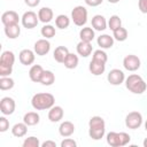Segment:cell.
Here are the masks:
<instances>
[{
	"mask_svg": "<svg viewBox=\"0 0 147 147\" xmlns=\"http://www.w3.org/2000/svg\"><path fill=\"white\" fill-rule=\"evenodd\" d=\"M15 108H16V103H15V100L13 98L3 96L1 99V101H0V111L2 113V115L8 116V115L14 114Z\"/></svg>",
	"mask_w": 147,
	"mask_h": 147,
	"instance_id": "cell-9",
	"label": "cell"
},
{
	"mask_svg": "<svg viewBox=\"0 0 147 147\" xmlns=\"http://www.w3.org/2000/svg\"><path fill=\"white\" fill-rule=\"evenodd\" d=\"M40 33H41V36H42L44 38L51 39V38H53V37L55 36L56 31H55V28H54L53 25H51V24H45V25L41 28Z\"/></svg>",
	"mask_w": 147,
	"mask_h": 147,
	"instance_id": "cell-33",
	"label": "cell"
},
{
	"mask_svg": "<svg viewBox=\"0 0 147 147\" xmlns=\"http://www.w3.org/2000/svg\"><path fill=\"white\" fill-rule=\"evenodd\" d=\"M55 103V98L51 93L41 92L36 93L31 99V106L36 110H47L51 109Z\"/></svg>",
	"mask_w": 147,
	"mask_h": 147,
	"instance_id": "cell-2",
	"label": "cell"
},
{
	"mask_svg": "<svg viewBox=\"0 0 147 147\" xmlns=\"http://www.w3.org/2000/svg\"><path fill=\"white\" fill-rule=\"evenodd\" d=\"M141 65V61L137 55L129 54L123 59V67L127 71H137Z\"/></svg>",
	"mask_w": 147,
	"mask_h": 147,
	"instance_id": "cell-10",
	"label": "cell"
},
{
	"mask_svg": "<svg viewBox=\"0 0 147 147\" xmlns=\"http://www.w3.org/2000/svg\"><path fill=\"white\" fill-rule=\"evenodd\" d=\"M15 63V54L11 51H5L2 52L0 56V65H6V67H11Z\"/></svg>",
	"mask_w": 147,
	"mask_h": 147,
	"instance_id": "cell-22",
	"label": "cell"
},
{
	"mask_svg": "<svg viewBox=\"0 0 147 147\" xmlns=\"http://www.w3.org/2000/svg\"><path fill=\"white\" fill-rule=\"evenodd\" d=\"M24 3L28 6V7H37L39 3H40V0H24Z\"/></svg>",
	"mask_w": 147,
	"mask_h": 147,
	"instance_id": "cell-42",
	"label": "cell"
},
{
	"mask_svg": "<svg viewBox=\"0 0 147 147\" xmlns=\"http://www.w3.org/2000/svg\"><path fill=\"white\" fill-rule=\"evenodd\" d=\"M95 37V33H94V29L93 28H90V26H84L80 29L79 31V38L80 40L83 41H87V42H91Z\"/></svg>",
	"mask_w": 147,
	"mask_h": 147,
	"instance_id": "cell-25",
	"label": "cell"
},
{
	"mask_svg": "<svg viewBox=\"0 0 147 147\" xmlns=\"http://www.w3.org/2000/svg\"><path fill=\"white\" fill-rule=\"evenodd\" d=\"M103 2V0H85V3L90 7H98Z\"/></svg>",
	"mask_w": 147,
	"mask_h": 147,
	"instance_id": "cell-41",
	"label": "cell"
},
{
	"mask_svg": "<svg viewBox=\"0 0 147 147\" xmlns=\"http://www.w3.org/2000/svg\"><path fill=\"white\" fill-rule=\"evenodd\" d=\"M39 121H40V116L36 111H29V113L24 114V116H23V122L28 126H34L39 123Z\"/></svg>",
	"mask_w": 147,
	"mask_h": 147,
	"instance_id": "cell-24",
	"label": "cell"
},
{
	"mask_svg": "<svg viewBox=\"0 0 147 147\" xmlns=\"http://www.w3.org/2000/svg\"><path fill=\"white\" fill-rule=\"evenodd\" d=\"M33 51H34V53L38 56H44V55H46V54L49 53V51H51V42L46 38L39 39V40H37L34 42Z\"/></svg>",
	"mask_w": 147,
	"mask_h": 147,
	"instance_id": "cell-11",
	"label": "cell"
},
{
	"mask_svg": "<svg viewBox=\"0 0 147 147\" xmlns=\"http://www.w3.org/2000/svg\"><path fill=\"white\" fill-rule=\"evenodd\" d=\"M14 85H15V82L9 76H7V77H0V90L1 91L11 90L14 87Z\"/></svg>",
	"mask_w": 147,
	"mask_h": 147,
	"instance_id": "cell-32",
	"label": "cell"
},
{
	"mask_svg": "<svg viewBox=\"0 0 147 147\" xmlns=\"http://www.w3.org/2000/svg\"><path fill=\"white\" fill-rule=\"evenodd\" d=\"M76 51H77V54L80 55L82 57H87V56H90V55L92 54L93 48H92L91 42L80 40V41L77 44V46H76Z\"/></svg>",
	"mask_w": 147,
	"mask_h": 147,
	"instance_id": "cell-17",
	"label": "cell"
},
{
	"mask_svg": "<svg viewBox=\"0 0 147 147\" xmlns=\"http://www.w3.org/2000/svg\"><path fill=\"white\" fill-rule=\"evenodd\" d=\"M121 26H122V20H121V17L118 15L110 16V18L108 20V28L111 31H115L116 29H118Z\"/></svg>",
	"mask_w": 147,
	"mask_h": 147,
	"instance_id": "cell-34",
	"label": "cell"
},
{
	"mask_svg": "<svg viewBox=\"0 0 147 147\" xmlns=\"http://www.w3.org/2000/svg\"><path fill=\"white\" fill-rule=\"evenodd\" d=\"M92 59H93V60H96V61H101V62L107 63V61H108V55H107V53H106L102 48H100V49H96V51L93 52Z\"/></svg>",
	"mask_w": 147,
	"mask_h": 147,
	"instance_id": "cell-36",
	"label": "cell"
},
{
	"mask_svg": "<svg viewBox=\"0 0 147 147\" xmlns=\"http://www.w3.org/2000/svg\"><path fill=\"white\" fill-rule=\"evenodd\" d=\"M5 34L9 39H16L21 34V28L18 24H11L5 26Z\"/></svg>",
	"mask_w": 147,
	"mask_h": 147,
	"instance_id": "cell-27",
	"label": "cell"
},
{
	"mask_svg": "<svg viewBox=\"0 0 147 147\" xmlns=\"http://www.w3.org/2000/svg\"><path fill=\"white\" fill-rule=\"evenodd\" d=\"M114 37L109 36V34H101L96 39V42H98V46H100V48L102 49H108V48H111L114 46Z\"/></svg>",
	"mask_w": 147,
	"mask_h": 147,
	"instance_id": "cell-21",
	"label": "cell"
},
{
	"mask_svg": "<svg viewBox=\"0 0 147 147\" xmlns=\"http://www.w3.org/2000/svg\"><path fill=\"white\" fill-rule=\"evenodd\" d=\"M138 8L142 14H147V0H138Z\"/></svg>",
	"mask_w": 147,
	"mask_h": 147,
	"instance_id": "cell-40",
	"label": "cell"
},
{
	"mask_svg": "<svg viewBox=\"0 0 147 147\" xmlns=\"http://www.w3.org/2000/svg\"><path fill=\"white\" fill-rule=\"evenodd\" d=\"M145 130H146V131H147V121H146V122H145Z\"/></svg>",
	"mask_w": 147,
	"mask_h": 147,
	"instance_id": "cell-46",
	"label": "cell"
},
{
	"mask_svg": "<svg viewBox=\"0 0 147 147\" xmlns=\"http://www.w3.org/2000/svg\"><path fill=\"white\" fill-rule=\"evenodd\" d=\"M106 140H107V144L111 147H123V146H126L130 142L131 137L126 132L110 131V132L107 133Z\"/></svg>",
	"mask_w": 147,
	"mask_h": 147,
	"instance_id": "cell-4",
	"label": "cell"
},
{
	"mask_svg": "<svg viewBox=\"0 0 147 147\" xmlns=\"http://www.w3.org/2000/svg\"><path fill=\"white\" fill-rule=\"evenodd\" d=\"M11 72H13V68H11V67L0 65V77H7V76H10Z\"/></svg>",
	"mask_w": 147,
	"mask_h": 147,
	"instance_id": "cell-39",
	"label": "cell"
},
{
	"mask_svg": "<svg viewBox=\"0 0 147 147\" xmlns=\"http://www.w3.org/2000/svg\"><path fill=\"white\" fill-rule=\"evenodd\" d=\"M64 111L63 108L61 106H53L49 110H48V119L52 123H57L63 118Z\"/></svg>",
	"mask_w": 147,
	"mask_h": 147,
	"instance_id": "cell-16",
	"label": "cell"
},
{
	"mask_svg": "<svg viewBox=\"0 0 147 147\" xmlns=\"http://www.w3.org/2000/svg\"><path fill=\"white\" fill-rule=\"evenodd\" d=\"M38 17H39V21L42 22L44 24H48L53 17H54V13L52 10V8L49 7H42L38 10Z\"/></svg>",
	"mask_w": 147,
	"mask_h": 147,
	"instance_id": "cell-20",
	"label": "cell"
},
{
	"mask_svg": "<svg viewBox=\"0 0 147 147\" xmlns=\"http://www.w3.org/2000/svg\"><path fill=\"white\" fill-rule=\"evenodd\" d=\"M78 56L76 55V54H74V53H69L68 54V56L65 57V60H64V62H63V65L67 68V69H75V68H77V65H78Z\"/></svg>",
	"mask_w": 147,
	"mask_h": 147,
	"instance_id": "cell-30",
	"label": "cell"
},
{
	"mask_svg": "<svg viewBox=\"0 0 147 147\" xmlns=\"http://www.w3.org/2000/svg\"><path fill=\"white\" fill-rule=\"evenodd\" d=\"M91 23H92V28L95 31H105L108 26V22H107L106 17L103 15H100V14L94 15L92 17Z\"/></svg>",
	"mask_w": 147,
	"mask_h": 147,
	"instance_id": "cell-14",
	"label": "cell"
},
{
	"mask_svg": "<svg viewBox=\"0 0 147 147\" xmlns=\"http://www.w3.org/2000/svg\"><path fill=\"white\" fill-rule=\"evenodd\" d=\"M87 9L84 6H76L71 10V20L75 25L77 26H84L87 22Z\"/></svg>",
	"mask_w": 147,
	"mask_h": 147,
	"instance_id": "cell-5",
	"label": "cell"
},
{
	"mask_svg": "<svg viewBox=\"0 0 147 147\" xmlns=\"http://www.w3.org/2000/svg\"><path fill=\"white\" fill-rule=\"evenodd\" d=\"M60 146H61V147H76V146H77V142H76L74 139L67 137L64 140L61 141Z\"/></svg>",
	"mask_w": 147,
	"mask_h": 147,
	"instance_id": "cell-38",
	"label": "cell"
},
{
	"mask_svg": "<svg viewBox=\"0 0 147 147\" xmlns=\"http://www.w3.org/2000/svg\"><path fill=\"white\" fill-rule=\"evenodd\" d=\"M109 3H117V2H119L121 0H107Z\"/></svg>",
	"mask_w": 147,
	"mask_h": 147,
	"instance_id": "cell-44",
	"label": "cell"
},
{
	"mask_svg": "<svg viewBox=\"0 0 147 147\" xmlns=\"http://www.w3.org/2000/svg\"><path fill=\"white\" fill-rule=\"evenodd\" d=\"M88 70L92 75L94 76H100L105 72L106 70V63L101 62V61H96V60H91L90 64H88Z\"/></svg>",
	"mask_w": 147,
	"mask_h": 147,
	"instance_id": "cell-15",
	"label": "cell"
},
{
	"mask_svg": "<svg viewBox=\"0 0 147 147\" xmlns=\"http://www.w3.org/2000/svg\"><path fill=\"white\" fill-rule=\"evenodd\" d=\"M69 54V49L65 47V46H57L55 49H54V53H53V57L56 62L59 63H63L65 57L68 56Z\"/></svg>",
	"mask_w": 147,
	"mask_h": 147,
	"instance_id": "cell-23",
	"label": "cell"
},
{
	"mask_svg": "<svg viewBox=\"0 0 147 147\" xmlns=\"http://www.w3.org/2000/svg\"><path fill=\"white\" fill-rule=\"evenodd\" d=\"M55 82V75L53 74V71L51 70H45L42 76H41V79H40V84L44 85V86H51L53 85Z\"/></svg>",
	"mask_w": 147,
	"mask_h": 147,
	"instance_id": "cell-29",
	"label": "cell"
},
{
	"mask_svg": "<svg viewBox=\"0 0 147 147\" xmlns=\"http://www.w3.org/2000/svg\"><path fill=\"white\" fill-rule=\"evenodd\" d=\"M106 133V123L101 116H92L88 121V136L93 140H100Z\"/></svg>",
	"mask_w": 147,
	"mask_h": 147,
	"instance_id": "cell-1",
	"label": "cell"
},
{
	"mask_svg": "<svg viewBox=\"0 0 147 147\" xmlns=\"http://www.w3.org/2000/svg\"><path fill=\"white\" fill-rule=\"evenodd\" d=\"M142 115L139 111H130L125 116V125L127 129L137 130L142 125Z\"/></svg>",
	"mask_w": 147,
	"mask_h": 147,
	"instance_id": "cell-6",
	"label": "cell"
},
{
	"mask_svg": "<svg viewBox=\"0 0 147 147\" xmlns=\"http://www.w3.org/2000/svg\"><path fill=\"white\" fill-rule=\"evenodd\" d=\"M55 25H56V28H59L61 30H64V29L69 28L70 18L64 14H60V15H57L55 17Z\"/></svg>",
	"mask_w": 147,
	"mask_h": 147,
	"instance_id": "cell-28",
	"label": "cell"
},
{
	"mask_svg": "<svg viewBox=\"0 0 147 147\" xmlns=\"http://www.w3.org/2000/svg\"><path fill=\"white\" fill-rule=\"evenodd\" d=\"M22 146L23 147H39V146H41V144L37 137L31 136V137H28L24 139Z\"/></svg>",
	"mask_w": 147,
	"mask_h": 147,
	"instance_id": "cell-35",
	"label": "cell"
},
{
	"mask_svg": "<svg viewBox=\"0 0 147 147\" xmlns=\"http://www.w3.org/2000/svg\"><path fill=\"white\" fill-rule=\"evenodd\" d=\"M18 59H20V62L23 65H31L34 62L36 53H34V51H31L29 48H24V49H22L20 52Z\"/></svg>",
	"mask_w": 147,
	"mask_h": 147,
	"instance_id": "cell-12",
	"label": "cell"
},
{
	"mask_svg": "<svg viewBox=\"0 0 147 147\" xmlns=\"http://www.w3.org/2000/svg\"><path fill=\"white\" fill-rule=\"evenodd\" d=\"M125 86L133 94H142L147 90L146 82L142 79L141 76L137 74H131L129 75V77L125 78Z\"/></svg>",
	"mask_w": 147,
	"mask_h": 147,
	"instance_id": "cell-3",
	"label": "cell"
},
{
	"mask_svg": "<svg viewBox=\"0 0 147 147\" xmlns=\"http://www.w3.org/2000/svg\"><path fill=\"white\" fill-rule=\"evenodd\" d=\"M142 145H144V147H147V138L144 140V142H142Z\"/></svg>",
	"mask_w": 147,
	"mask_h": 147,
	"instance_id": "cell-45",
	"label": "cell"
},
{
	"mask_svg": "<svg viewBox=\"0 0 147 147\" xmlns=\"http://www.w3.org/2000/svg\"><path fill=\"white\" fill-rule=\"evenodd\" d=\"M74 132H75V125L70 121H64L59 126V133H60V136H62L64 138L72 136Z\"/></svg>",
	"mask_w": 147,
	"mask_h": 147,
	"instance_id": "cell-18",
	"label": "cell"
},
{
	"mask_svg": "<svg viewBox=\"0 0 147 147\" xmlns=\"http://www.w3.org/2000/svg\"><path fill=\"white\" fill-rule=\"evenodd\" d=\"M26 132H28V125H26L24 122H22V123H16V124H14L13 127H11V133H13V136L16 137V138H22V137H24V136L26 134Z\"/></svg>",
	"mask_w": 147,
	"mask_h": 147,
	"instance_id": "cell-26",
	"label": "cell"
},
{
	"mask_svg": "<svg viewBox=\"0 0 147 147\" xmlns=\"http://www.w3.org/2000/svg\"><path fill=\"white\" fill-rule=\"evenodd\" d=\"M41 147H56V142L53 140H46L41 144Z\"/></svg>",
	"mask_w": 147,
	"mask_h": 147,
	"instance_id": "cell-43",
	"label": "cell"
},
{
	"mask_svg": "<svg viewBox=\"0 0 147 147\" xmlns=\"http://www.w3.org/2000/svg\"><path fill=\"white\" fill-rule=\"evenodd\" d=\"M8 129H9V121L5 116H1L0 117V132H6Z\"/></svg>",
	"mask_w": 147,
	"mask_h": 147,
	"instance_id": "cell-37",
	"label": "cell"
},
{
	"mask_svg": "<svg viewBox=\"0 0 147 147\" xmlns=\"http://www.w3.org/2000/svg\"><path fill=\"white\" fill-rule=\"evenodd\" d=\"M107 80L110 85L118 86L125 82V75L121 69H111L107 75Z\"/></svg>",
	"mask_w": 147,
	"mask_h": 147,
	"instance_id": "cell-8",
	"label": "cell"
},
{
	"mask_svg": "<svg viewBox=\"0 0 147 147\" xmlns=\"http://www.w3.org/2000/svg\"><path fill=\"white\" fill-rule=\"evenodd\" d=\"M21 22H22V25L25 28V29H33L38 25L39 23V17H38V14H36L34 11L32 10H28L25 11L22 17H21Z\"/></svg>",
	"mask_w": 147,
	"mask_h": 147,
	"instance_id": "cell-7",
	"label": "cell"
},
{
	"mask_svg": "<svg viewBox=\"0 0 147 147\" xmlns=\"http://www.w3.org/2000/svg\"><path fill=\"white\" fill-rule=\"evenodd\" d=\"M18 21H20V16L15 10H7L1 15V22L5 26L11 24H18Z\"/></svg>",
	"mask_w": 147,
	"mask_h": 147,
	"instance_id": "cell-13",
	"label": "cell"
},
{
	"mask_svg": "<svg viewBox=\"0 0 147 147\" xmlns=\"http://www.w3.org/2000/svg\"><path fill=\"white\" fill-rule=\"evenodd\" d=\"M44 71L45 70L40 64H33L29 70V77L33 83H40Z\"/></svg>",
	"mask_w": 147,
	"mask_h": 147,
	"instance_id": "cell-19",
	"label": "cell"
},
{
	"mask_svg": "<svg viewBox=\"0 0 147 147\" xmlns=\"http://www.w3.org/2000/svg\"><path fill=\"white\" fill-rule=\"evenodd\" d=\"M127 36H129L127 30L125 28H123V26H121V28L116 29L115 31H113V37L117 41H125L127 39Z\"/></svg>",
	"mask_w": 147,
	"mask_h": 147,
	"instance_id": "cell-31",
	"label": "cell"
}]
</instances>
